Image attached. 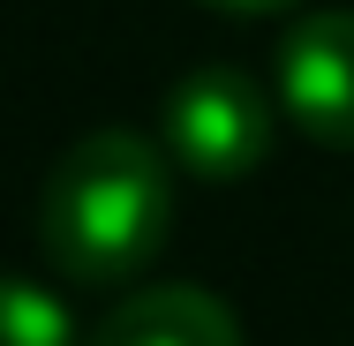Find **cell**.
Masks as SVG:
<instances>
[{"mask_svg":"<svg viewBox=\"0 0 354 346\" xmlns=\"http://www.w3.org/2000/svg\"><path fill=\"white\" fill-rule=\"evenodd\" d=\"M174 226V181L166 158L129 128H98L68 143L38 189V249L61 278L121 286L136 278Z\"/></svg>","mask_w":354,"mask_h":346,"instance_id":"cell-1","label":"cell"},{"mask_svg":"<svg viewBox=\"0 0 354 346\" xmlns=\"http://www.w3.org/2000/svg\"><path fill=\"white\" fill-rule=\"evenodd\" d=\"M83 346H241V324L204 286H143L113 316H98Z\"/></svg>","mask_w":354,"mask_h":346,"instance_id":"cell-4","label":"cell"},{"mask_svg":"<svg viewBox=\"0 0 354 346\" xmlns=\"http://www.w3.org/2000/svg\"><path fill=\"white\" fill-rule=\"evenodd\" d=\"M166 151L196 181H241L272 151V98L241 68H189L166 98Z\"/></svg>","mask_w":354,"mask_h":346,"instance_id":"cell-2","label":"cell"},{"mask_svg":"<svg viewBox=\"0 0 354 346\" xmlns=\"http://www.w3.org/2000/svg\"><path fill=\"white\" fill-rule=\"evenodd\" d=\"M204 8H218V15H279L294 0H204Z\"/></svg>","mask_w":354,"mask_h":346,"instance_id":"cell-6","label":"cell"},{"mask_svg":"<svg viewBox=\"0 0 354 346\" xmlns=\"http://www.w3.org/2000/svg\"><path fill=\"white\" fill-rule=\"evenodd\" d=\"M272 83L301 136L354 151V8H324V15L294 23Z\"/></svg>","mask_w":354,"mask_h":346,"instance_id":"cell-3","label":"cell"},{"mask_svg":"<svg viewBox=\"0 0 354 346\" xmlns=\"http://www.w3.org/2000/svg\"><path fill=\"white\" fill-rule=\"evenodd\" d=\"M0 346H83L61 294L0 271Z\"/></svg>","mask_w":354,"mask_h":346,"instance_id":"cell-5","label":"cell"}]
</instances>
